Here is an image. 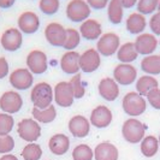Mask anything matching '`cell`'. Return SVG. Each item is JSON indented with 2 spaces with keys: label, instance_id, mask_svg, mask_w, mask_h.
I'll return each instance as SVG.
<instances>
[{
  "label": "cell",
  "instance_id": "11",
  "mask_svg": "<svg viewBox=\"0 0 160 160\" xmlns=\"http://www.w3.org/2000/svg\"><path fill=\"white\" fill-rule=\"evenodd\" d=\"M113 78L120 86H130L137 80V70L132 64L116 65L113 69Z\"/></svg>",
  "mask_w": 160,
  "mask_h": 160
},
{
  "label": "cell",
  "instance_id": "20",
  "mask_svg": "<svg viewBox=\"0 0 160 160\" xmlns=\"http://www.w3.org/2000/svg\"><path fill=\"white\" fill-rule=\"evenodd\" d=\"M81 54L76 51H66L60 58V69L66 75H76L81 70L80 68Z\"/></svg>",
  "mask_w": 160,
  "mask_h": 160
},
{
  "label": "cell",
  "instance_id": "4",
  "mask_svg": "<svg viewBox=\"0 0 160 160\" xmlns=\"http://www.w3.org/2000/svg\"><path fill=\"white\" fill-rule=\"evenodd\" d=\"M66 17L73 23H82L88 19L92 8L86 0H70L65 10Z\"/></svg>",
  "mask_w": 160,
  "mask_h": 160
},
{
  "label": "cell",
  "instance_id": "18",
  "mask_svg": "<svg viewBox=\"0 0 160 160\" xmlns=\"http://www.w3.org/2000/svg\"><path fill=\"white\" fill-rule=\"evenodd\" d=\"M73 94L69 82H59L54 87V102L60 107H70L73 104Z\"/></svg>",
  "mask_w": 160,
  "mask_h": 160
},
{
  "label": "cell",
  "instance_id": "35",
  "mask_svg": "<svg viewBox=\"0 0 160 160\" xmlns=\"http://www.w3.org/2000/svg\"><path fill=\"white\" fill-rule=\"evenodd\" d=\"M70 86H71L72 89V94H73V98L75 99H81L83 98L84 94H86V88L83 86V82H82V75L81 73H76L73 75L70 81H69Z\"/></svg>",
  "mask_w": 160,
  "mask_h": 160
},
{
  "label": "cell",
  "instance_id": "41",
  "mask_svg": "<svg viewBox=\"0 0 160 160\" xmlns=\"http://www.w3.org/2000/svg\"><path fill=\"white\" fill-rule=\"evenodd\" d=\"M86 1L88 2L90 8H94V10H102L107 8L110 2V0H86Z\"/></svg>",
  "mask_w": 160,
  "mask_h": 160
},
{
  "label": "cell",
  "instance_id": "23",
  "mask_svg": "<svg viewBox=\"0 0 160 160\" xmlns=\"http://www.w3.org/2000/svg\"><path fill=\"white\" fill-rule=\"evenodd\" d=\"M118 148L110 142H101L94 148L95 160H118Z\"/></svg>",
  "mask_w": 160,
  "mask_h": 160
},
{
  "label": "cell",
  "instance_id": "26",
  "mask_svg": "<svg viewBox=\"0 0 160 160\" xmlns=\"http://www.w3.org/2000/svg\"><path fill=\"white\" fill-rule=\"evenodd\" d=\"M135 87H136V92L138 94H141L142 96H147L151 90L159 87V82L154 76L143 75V76L138 77L136 80Z\"/></svg>",
  "mask_w": 160,
  "mask_h": 160
},
{
  "label": "cell",
  "instance_id": "34",
  "mask_svg": "<svg viewBox=\"0 0 160 160\" xmlns=\"http://www.w3.org/2000/svg\"><path fill=\"white\" fill-rule=\"evenodd\" d=\"M160 0H138L136 4L137 12L142 13L144 16L153 15L154 12L158 11Z\"/></svg>",
  "mask_w": 160,
  "mask_h": 160
},
{
  "label": "cell",
  "instance_id": "17",
  "mask_svg": "<svg viewBox=\"0 0 160 160\" xmlns=\"http://www.w3.org/2000/svg\"><path fill=\"white\" fill-rule=\"evenodd\" d=\"M98 90L100 96L110 102L117 100L120 93L119 84L112 77H104L98 84Z\"/></svg>",
  "mask_w": 160,
  "mask_h": 160
},
{
  "label": "cell",
  "instance_id": "6",
  "mask_svg": "<svg viewBox=\"0 0 160 160\" xmlns=\"http://www.w3.org/2000/svg\"><path fill=\"white\" fill-rule=\"evenodd\" d=\"M120 47V38L116 32H105L96 42V51L100 56L111 57L117 53Z\"/></svg>",
  "mask_w": 160,
  "mask_h": 160
},
{
  "label": "cell",
  "instance_id": "16",
  "mask_svg": "<svg viewBox=\"0 0 160 160\" xmlns=\"http://www.w3.org/2000/svg\"><path fill=\"white\" fill-rule=\"evenodd\" d=\"M18 29L25 35H32L40 28V18L32 11H25L21 13L17 19Z\"/></svg>",
  "mask_w": 160,
  "mask_h": 160
},
{
  "label": "cell",
  "instance_id": "2",
  "mask_svg": "<svg viewBox=\"0 0 160 160\" xmlns=\"http://www.w3.org/2000/svg\"><path fill=\"white\" fill-rule=\"evenodd\" d=\"M123 111L131 118L143 114L147 110V100L137 92H129L123 96L122 100Z\"/></svg>",
  "mask_w": 160,
  "mask_h": 160
},
{
  "label": "cell",
  "instance_id": "39",
  "mask_svg": "<svg viewBox=\"0 0 160 160\" xmlns=\"http://www.w3.org/2000/svg\"><path fill=\"white\" fill-rule=\"evenodd\" d=\"M147 102L155 110H160V88L153 89L147 95Z\"/></svg>",
  "mask_w": 160,
  "mask_h": 160
},
{
  "label": "cell",
  "instance_id": "12",
  "mask_svg": "<svg viewBox=\"0 0 160 160\" xmlns=\"http://www.w3.org/2000/svg\"><path fill=\"white\" fill-rule=\"evenodd\" d=\"M0 43L2 48L8 52H16L22 47L23 32L18 28H8L1 34Z\"/></svg>",
  "mask_w": 160,
  "mask_h": 160
},
{
  "label": "cell",
  "instance_id": "36",
  "mask_svg": "<svg viewBox=\"0 0 160 160\" xmlns=\"http://www.w3.org/2000/svg\"><path fill=\"white\" fill-rule=\"evenodd\" d=\"M15 127V119L8 113H0V136L10 135L12 129Z\"/></svg>",
  "mask_w": 160,
  "mask_h": 160
},
{
  "label": "cell",
  "instance_id": "25",
  "mask_svg": "<svg viewBox=\"0 0 160 160\" xmlns=\"http://www.w3.org/2000/svg\"><path fill=\"white\" fill-rule=\"evenodd\" d=\"M116 54H117V59L123 64H131L132 62L136 60L137 57L140 56L137 53L134 42H130V41L120 45L119 49L117 51Z\"/></svg>",
  "mask_w": 160,
  "mask_h": 160
},
{
  "label": "cell",
  "instance_id": "37",
  "mask_svg": "<svg viewBox=\"0 0 160 160\" xmlns=\"http://www.w3.org/2000/svg\"><path fill=\"white\" fill-rule=\"evenodd\" d=\"M60 1L59 0H39V8L42 13L52 16L59 11Z\"/></svg>",
  "mask_w": 160,
  "mask_h": 160
},
{
  "label": "cell",
  "instance_id": "32",
  "mask_svg": "<svg viewBox=\"0 0 160 160\" xmlns=\"http://www.w3.org/2000/svg\"><path fill=\"white\" fill-rule=\"evenodd\" d=\"M81 34L80 30L75 28H68L66 29V40L63 47L66 51H73L76 47H78L81 43Z\"/></svg>",
  "mask_w": 160,
  "mask_h": 160
},
{
  "label": "cell",
  "instance_id": "43",
  "mask_svg": "<svg viewBox=\"0 0 160 160\" xmlns=\"http://www.w3.org/2000/svg\"><path fill=\"white\" fill-rule=\"evenodd\" d=\"M137 1L138 0H120V2L123 4L124 8H131L134 6H136Z\"/></svg>",
  "mask_w": 160,
  "mask_h": 160
},
{
  "label": "cell",
  "instance_id": "10",
  "mask_svg": "<svg viewBox=\"0 0 160 160\" xmlns=\"http://www.w3.org/2000/svg\"><path fill=\"white\" fill-rule=\"evenodd\" d=\"M23 107V98L16 90L5 92L0 96V110L2 112L13 114L21 111Z\"/></svg>",
  "mask_w": 160,
  "mask_h": 160
},
{
  "label": "cell",
  "instance_id": "42",
  "mask_svg": "<svg viewBox=\"0 0 160 160\" xmlns=\"http://www.w3.org/2000/svg\"><path fill=\"white\" fill-rule=\"evenodd\" d=\"M8 70H10V68H8V63L6 60V58L5 57H0V80L5 78L8 76Z\"/></svg>",
  "mask_w": 160,
  "mask_h": 160
},
{
  "label": "cell",
  "instance_id": "27",
  "mask_svg": "<svg viewBox=\"0 0 160 160\" xmlns=\"http://www.w3.org/2000/svg\"><path fill=\"white\" fill-rule=\"evenodd\" d=\"M141 70L151 76L160 75V54L146 56L141 60Z\"/></svg>",
  "mask_w": 160,
  "mask_h": 160
},
{
  "label": "cell",
  "instance_id": "44",
  "mask_svg": "<svg viewBox=\"0 0 160 160\" xmlns=\"http://www.w3.org/2000/svg\"><path fill=\"white\" fill-rule=\"evenodd\" d=\"M16 0H0V8H10L13 6Z\"/></svg>",
  "mask_w": 160,
  "mask_h": 160
},
{
  "label": "cell",
  "instance_id": "28",
  "mask_svg": "<svg viewBox=\"0 0 160 160\" xmlns=\"http://www.w3.org/2000/svg\"><path fill=\"white\" fill-rule=\"evenodd\" d=\"M107 17L112 24H120L124 17V6L120 0H110L107 5Z\"/></svg>",
  "mask_w": 160,
  "mask_h": 160
},
{
  "label": "cell",
  "instance_id": "21",
  "mask_svg": "<svg viewBox=\"0 0 160 160\" xmlns=\"http://www.w3.org/2000/svg\"><path fill=\"white\" fill-rule=\"evenodd\" d=\"M80 34L83 39L88 41L99 40L102 35V28L99 21L94 18H88L80 25Z\"/></svg>",
  "mask_w": 160,
  "mask_h": 160
},
{
  "label": "cell",
  "instance_id": "7",
  "mask_svg": "<svg viewBox=\"0 0 160 160\" xmlns=\"http://www.w3.org/2000/svg\"><path fill=\"white\" fill-rule=\"evenodd\" d=\"M27 68L30 70L32 75H42L48 69V58L46 53L41 49H32L28 53L27 59Z\"/></svg>",
  "mask_w": 160,
  "mask_h": 160
},
{
  "label": "cell",
  "instance_id": "46",
  "mask_svg": "<svg viewBox=\"0 0 160 160\" xmlns=\"http://www.w3.org/2000/svg\"><path fill=\"white\" fill-rule=\"evenodd\" d=\"M158 10L160 11V1H159V6H158Z\"/></svg>",
  "mask_w": 160,
  "mask_h": 160
},
{
  "label": "cell",
  "instance_id": "3",
  "mask_svg": "<svg viewBox=\"0 0 160 160\" xmlns=\"http://www.w3.org/2000/svg\"><path fill=\"white\" fill-rule=\"evenodd\" d=\"M146 125L136 118H129L122 127V135L129 143H140L144 138Z\"/></svg>",
  "mask_w": 160,
  "mask_h": 160
},
{
  "label": "cell",
  "instance_id": "8",
  "mask_svg": "<svg viewBox=\"0 0 160 160\" xmlns=\"http://www.w3.org/2000/svg\"><path fill=\"white\" fill-rule=\"evenodd\" d=\"M10 84L16 90H27L32 87L34 83V75L27 68H18L10 73Z\"/></svg>",
  "mask_w": 160,
  "mask_h": 160
},
{
  "label": "cell",
  "instance_id": "5",
  "mask_svg": "<svg viewBox=\"0 0 160 160\" xmlns=\"http://www.w3.org/2000/svg\"><path fill=\"white\" fill-rule=\"evenodd\" d=\"M17 132L22 140L30 143L40 138L41 127L34 118H24L17 124Z\"/></svg>",
  "mask_w": 160,
  "mask_h": 160
},
{
  "label": "cell",
  "instance_id": "1",
  "mask_svg": "<svg viewBox=\"0 0 160 160\" xmlns=\"http://www.w3.org/2000/svg\"><path fill=\"white\" fill-rule=\"evenodd\" d=\"M30 100L34 107L40 110L49 107L54 100V89L47 82H39L32 88Z\"/></svg>",
  "mask_w": 160,
  "mask_h": 160
},
{
  "label": "cell",
  "instance_id": "33",
  "mask_svg": "<svg viewBox=\"0 0 160 160\" xmlns=\"http://www.w3.org/2000/svg\"><path fill=\"white\" fill-rule=\"evenodd\" d=\"M94 151L88 144H78L72 151V159L73 160H93Z\"/></svg>",
  "mask_w": 160,
  "mask_h": 160
},
{
  "label": "cell",
  "instance_id": "45",
  "mask_svg": "<svg viewBox=\"0 0 160 160\" xmlns=\"http://www.w3.org/2000/svg\"><path fill=\"white\" fill-rule=\"evenodd\" d=\"M0 160H18V158H17L16 155H13V154H4L1 158H0Z\"/></svg>",
  "mask_w": 160,
  "mask_h": 160
},
{
  "label": "cell",
  "instance_id": "14",
  "mask_svg": "<svg viewBox=\"0 0 160 160\" xmlns=\"http://www.w3.org/2000/svg\"><path fill=\"white\" fill-rule=\"evenodd\" d=\"M101 65V56L96 51V48L86 49L80 57V68L81 71L84 73H92L96 71Z\"/></svg>",
  "mask_w": 160,
  "mask_h": 160
},
{
  "label": "cell",
  "instance_id": "31",
  "mask_svg": "<svg viewBox=\"0 0 160 160\" xmlns=\"http://www.w3.org/2000/svg\"><path fill=\"white\" fill-rule=\"evenodd\" d=\"M21 154L24 160H40L42 157V148L36 142H30L22 149Z\"/></svg>",
  "mask_w": 160,
  "mask_h": 160
},
{
  "label": "cell",
  "instance_id": "48",
  "mask_svg": "<svg viewBox=\"0 0 160 160\" xmlns=\"http://www.w3.org/2000/svg\"><path fill=\"white\" fill-rule=\"evenodd\" d=\"M159 43H160V41H159Z\"/></svg>",
  "mask_w": 160,
  "mask_h": 160
},
{
  "label": "cell",
  "instance_id": "47",
  "mask_svg": "<svg viewBox=\"0 0 160 160\" xmlns=\"http://www.w3.org/2000/svg\"><path fill=\"white\" fill-rule=\"evenodd\" d=\"M158 140H159V146H160V135H159V138H158Z\"/></svg>",
  "mask_w": 160,
  "mask_h": 160
},
{
  "label": "cell",
  "instance_id": "38",
  "mask_svg": "<svg viewBox=\"0 0 160 160\" xmlns=\"http://www.w3.org/2000/svg\"><path fill=\"white\" fill-rule=\"evenodd\" d=\"M15 148V140L10 135L0 136V154H8Z\"/></svg>",
  "mask_w": 160,
  "mask_h": 160
},
{
  "label": "cell",
  "instance_id": "22",
  "mask_svg": "<svg viewBox=\"0 0 160 160\" xmlns=\"http://www.w3.org/2000/svg\"><path fill=\"white\" fill-rule=\"evenodd\" d=\"M147 18L144 15L140 12H132L125 19V28L130 34L132 35H140L144 32V29L147 28Z\"/></svg>",
  "mask_w": 160,
  "mask_h": 160
},
{
  "label": "cell",
  "instance_id": "30",
  "mask_svg": "<svg viewBox=\"0 0 160 160\" xmlns=\"http://www.w3.org/2000/svg\"><path fill=\"white\" fill-rule=\"evenodd\" d=\"M159 151V140L153 135L146 136L141 141V153L146 158H152Z\"/></svg>",
  "mask_w": 160,
  "mask_h": 160
},
{
  "label": "cell",
  "instance_id": "15",
  "mask_svg": "<svg viewBox=\"0 0 160 160\" xmlns=\"http://www.w3.org/2000/svg\"><path fill=\"white\" fill-rule=\"evenodd\" d=\"M112 111L105 105H99L95 108H93V111L90 113V118H89L90 124L98 129L107 128L112 123Z\"/></svg>",
  "mask_w": 160,
  "mask_h": 160
},
{
  "label": "cell",
  "instance_id": "19",
  "mask_svg": "<svg viewBox=\"0 0 160 160\" xmlns=\"http://www.w3.org/2000/svg\"><path fill=\"white\" fill-rule=\"evenodd\" d=\"M90 125L92 124L88 118H86L82 114H76L69 120L68 128L73 137L83 138V137L88 136L89 131H90Z\"/></svg>",
  "mask_w": 160,
  "mask_h": 160
},
{
  "label": "cell",
  "instance_id": "9",
  "mask_svg": "<svg viewBox=\"0 0 160 160\" xmlns=\"http://www.w3.org/2000/svg\"><path fill=\"white\" fill-rule=\"evenodd\" d=\"M134 45H135L137 53L146 57L151 56L155 52V49L158 48V45H159V40L153 32H142L136 36Z\"/></svg>",
  "mask_w": 160,
  "mask_h": 160
},
{
  "label": "cell",
  "instance_id": "24",
  "mask_svg": "<svg viewBox=\"0 0 160 160\" xmlns=\"http://www.w3.org/2000/svg\"><path fill=\"white\" fill-rule=\"evenodd\" d=\"M48 148L54 155H64L70 148V138L65 134H56L49 138Z\"/></svg>",
  "mask_w": 160,
  "mask_h": 160
},
{
  "label": "cell",
  "instance_id": "29",
  "mask_svg": "<svg viewBox=\"0 0 160 160\" xmlns=\"http://www.w3.org/2000/svg\"><path fill=\"white\" fill-rule=\"evenodd\" d=\"M32 114L34 117V119L39 123H43V124H48L57 118V110L53 105H51L47 108L40 110L38 107H32Z\"/></svg>",
  "mask_w": 160,
  "mask_h": 160
},
{
  "label": "cell",
  "instance_id": "40",
  "mask_svg": "<svg viewBox=\"0 0 160 160\" xmlns=\"http://www.w3.org/2000/svg\"><path fill=\"white\" fill-rule=\"evenodd\" d=\"M148 27L151 28V32L157 36L160 35V11L158 10L157 12H154L149 21H148Z\"/></svg>",
  "mask_w": 160,
  "mask_h": 160
},
{
  "label": "cell",
  "instance_id": "13",
  "mask_svg": "<svg viewBox=\"0 0 160 160\" xmlns=\"http://www.w3.org/2000/svg\"><path fill=\"white\" fill-rule=\"evenodd\" d=\"M45 38L49 45L54 47H63L66 40V29L58 22H51L45 28Z\"/></svg>",
  "mask_w": 160,
  "mask_h": 160
}]
</instances>
